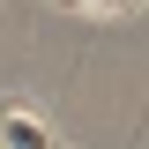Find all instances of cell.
<instances>
[{
  "mask_svg": "<svg viewBox=\"0 0 149 149\" xmlns=\"http://www.w3.org/2000/svg\"><path fill=\"white\" fill-rule=\"evenodd\" d=\"M60 8H90V15H134L142 0H60Z\"/></svg>",
  "mask_w": 149,
  "mask_h": 149,
  "instance_id": "1",
  "label": "cell"
}]
</instances>
